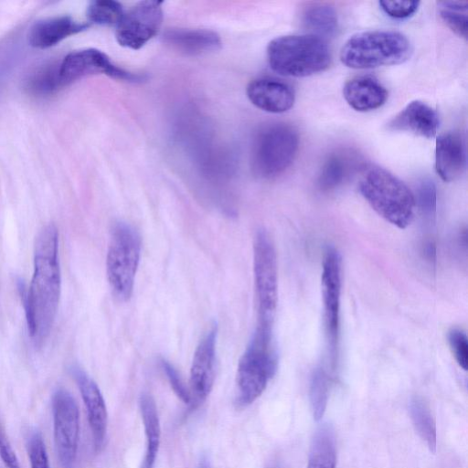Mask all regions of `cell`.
I'll return each mask as SVG.
<instances>
[{
    "instance_id": "obj_1",
    "label": "cell",
    "mask_w": 468,
    "mask_h": 468,
    "mask_svg": "<svg viewBox=\"0 0 468 468\" xmlns=\"http://www.w3.org/2000/svg\"><path fill=\"white\" fill-rule=\"evenodd\" d=\"M60 292L58 233L55 225L48 224L36 239L33 275L24 299L28 332L37 346H40L51 331Z\"/></svg>"
},
{
    "instance_id": "obj_2",
    "label": "cell",
    "mask_w": 468,
    "mask_h": 468,
    "mask_svg": "<svg viewBox=\"0 0 468 468\" xmlns=\"http://www.w3.org/2000/svg\"><path fill=\"white\" fill-rule=\"evenodd\" d=\"M272 325L259 323L242 354L236 374V404L244 408L253 403L265 390L278 367Z\"/></svg>"
},
{
    "instance_id": "obj_3",
    "label": "cell",
    "mask_w": 468,
    "mask_h": 468,
    "mask_svg": "<svg viewBox=\"0 0 468 468\" xmlns=\"http://www.w3.org/2000/svg\"><path fill=\"white\" fill-rule=\"evenodd\" d=\"M359 191L370 207L389 223L405 229L412 222L415 197L389 171L375 165L367 167L360 178Z\"/></svg>"
},
{
    "instance_id": "obj_4",
    "label": "cell",
    "mask_w": 468,
    "mask_h": 468,
    "mask_svg": "<svg viewBox=\"0 0 468 468\" xmlns=\"http://www.w3.org/2000/svg\"><path fill=\"white\" fill-rule=\"evenodd\" d=\"M271 69L288 77H307L325 70L331 63L326 42L311 34L286 35L272 39L267 47Z\"/></svg>"
},
{
    "instance_id": "obj_5",
    "label": "cell",
    "mask_w": 468,
    "mask_h": 468,
    "mask_svg": "<svg viewBox=\"0 0 468 468\" xmlns=\"http://www.w3.org/2000/svg\"><path fill=\"white\" fill-rule=\"evenodd\" d=\"M411 53L405 35L393 30H370L350 37L340 50V59L352 69H372L399 64Z\"/></svg>"
},
{
    "instance_id": "obj_6",
    "label": "cell",
    "mask_w": 468,
    "mask_h": 468,
    "mask_svg": "<svg viewBox=\"0 0 468 468\" xmlns=\"http://www.w3.org/2000/svg\"><path fill=\"white\" fill-rule=\"evenodd\" d=\"M141 249V237L133 227L122 221L113 224L106 256V275L112 292L119 301L126 302L133 294Z\"/></svg>"
},
{
    "instance_id": "obj_7",
    "label": "cell",
    "mask_w": 468,
    "mask_h": 468,
    "mask_svg": "<svg viewBox=\"0 0 468 468\" xmlns=\"http://www.w3.org/2000/svg\"><path fill=\"white\" fill-rule=\"evenodd\" d=\"M299 147L297 131L284 122H272L255 134L250 162L253 172L263 178L282 174L292 163Z\"/></svg>"
},
{
    "instance_id": "obj_8",
    "label": "cell",
    "mask_w": 468,
    "mask_h": 468,
    "mask_svg": "<svg viewBox=\"0 0 468 468\" xmlns=\"http://www.w3.org/2000/svg\"><path fill=\"white\" fill-rule=\"evenodd\" d=\"M253 272L258 322L273 324L278 303V267L273 242L264 229H259L254 236Z\"/></svg>"
},
{
    "instance_id": "obj_9",
    "label": "cell",
    "mask_w": 468,
    "mask_h": 468,
    "mask_svg": "<svg viewBox=\"0 0 468 468\" xmlns=\"http://www.w3.org/2000/svg\"><path fill=\"white\" fill-rule=\"evenodd\" d=\"M341 281V255L335 248L328 247L323 260L321 286L324 326L332 371L335 369L337 360Z\"/></svg>"
},
{
    "instance_id": "obj_10",
    "label": "cell",
    "mask_w": 468,
    "mask_h": 468,
    "mask_svg": "<svg viewBox=\"0 0 468 468\" xmlns=\"http://www.w3.org/2000/svg\"><path fill=\"white\" fill-rule=\"evenodd\" d=\"M53 437L55 450L64 468L75 462L80 438V411L75 399L58 388L52 396Z\"/></svg>"
},
{
    "instance_id": "obj_11",
    "label": "cell",
    "mask_w": 468,
    "mask_h": 468,
    "mask_svg": "<svg viewBox=\"0 0 468 468\" xmlns=\"http://www.w3.org/2000/svg\"><path fill=\"white\" fill-rule=\"evenodd\" d=\"M58 73L63 87L95 74H104L129 82L144 80V76L117 67L105 53L96 48H84L69 53L59 62Z\"/></svg>"
},
{
    "instance_id": "obj_12",
    "label": "cell",
    "mask_w": 468,
    "mask_h": 468,
    "mask_svg": "<svg viewBox=\"0 0 468 468\" xmlns=\"http://www.w3.org/2000/svg\"><path fill=\"white\" fill-rule=\"evenodd\" d=\"M163 2L141 1L123 12L115 37L119 45L139 49L159 31L163 21Z\"/></svg>"
},
{
    "instance_id": "obj_13",
    "label": "cell",
    "mask_w": 468,
    "mask_h": 468,
    "mask_svg": "<svg viewBox=\"0 0 468 468\" xmlns=\"http://www.w3.org/2000/svg\"><path fill=\"white\" fill-rule=\"evenodd\" d=\"M217 335L218 326L213 324L195 350L189 378L192 408L205 401L212 390L216 376Z\"/></svg>"
},
{
    "instance_id": "obj_14",
    "label": "cell",
    "mask_w": 468,
    "mask_h": 468,
    "mask_svg": "<svg viewBox=\"0 0 468 468\" xmlns=\"http://www.w3.org/2000/svg\"><path fill=\"white\" fill-rule=\"evenodd\" d=\"M70 373L80 390L92 435L94 449L100 452L107 433L108 414L102 394L96 382L80 367L74 366Z\"/></svg>"
},
{
    "instance_id": "obj_15",
    "label": "cell",
    "mask_w": 468,
    "mask_h": 468,
    "mask_svg": "<svg viewBox=\"0 0 468 468\" xmlns=\"http://www.w3.org/2000/svg\"><path fill=\"white\" fill-rule=\"evenodd\" d=\"M466 168V144L460 132H447L436 139L435 170L445 182L459 179Z\"/></svg>"
},
{
    "instance_id": "obj_16",
    "label": "cell",
    "mask_w": 468,
    "mask_h": 468,
    "mask_svg": "<svg viewBox=\"0 0 468 468\" xmlns=\"http://www.w3.org/2000/svg\"><path fill=\"white\" fill-rule=\"evenodd\" d=\"M247 96L257 108L271 113L287 112L295 101L292 87L272 78H259L251 80L247 87Z\"/></svg>"
},
{
    "instance_id": "obj_17",
    "label": "cell",
    "mask_w": 468,
    "mask_h": 468,
    "mask_svg": "<svg viewBox=\"0 0 468 468\" xmlns=\"http://www.w3.org/2000/svg\"><path fill=\"white\" fill-rule=\"evenodd\" d=\"M88 27L87 23L77 21L69 16L43 18L30 27L27 36V43L35 48H49Z\"/></svg>"
},
{
    "instance_id": "obj_18",
    "label": "cell",
    "mask_w": 468,
    "mask_h": 468,
    "mask_svg": "<svg viewBox=\"0 0 468 468\" xmlns=\"http://www.w3.org/2000/svg\"><path fill=\"white\" fill-rule=\"evenodd\" d=\"M439 116L427 103L412 101L388 123L391 131L407 132L416 136L431 139L436 135Z\"/></svg>"
},
{
    "instance_id": "obj_19",
    "label": "cell",
    "mask_w": 468,
    "mask_h": 468,
    "mask_svg": "<svg viewBox=\"0 0 468 468\" xmlns=\"http://www.w3.org/2000/svg\"><path fill=\"white\" fill-rule=\"evenodd\" d=\"M162 38L173 49L188 56L215 51L221 47L219 36L208 29L170 28Z\"/></svg>"
},
{
    "instance_id": "obj_20",
    "label": "cell",
    "mask_w": 468,
    "mask_h": 468,
    "mask_svg": "<svg viewBox=\"0 0 468 468\" xmlns=\"http://www.w3.org/2000/svg\"><path fill=\"white\" fill-rule=\"evenodd\" d=\"M343 96L354 110L369 112L385 103L388 91L375 78L360 76L346 82L343 88Z\"/></svg>"
},
{
    "instance_id": "obj_21",
    "label": "cell",
    "mask_w": 468,
    "mask_h": 468,
    "mask_svg": "<svg viewBox=\"0 0 468 468\" xmlns=\"http://www.w3.org/2000/svg\"><path fill=\"white\" fill-rule=\"evenodd\" d=\"M358 159L349 150H336L328 154L318 176V186L323 191L334 190L347 180L357 168Z\"/></svg>"
},
{
    "instance_id": "obj_22",
    "label": "cell",
    "mask_w": 468,
    "mask_h": 468,
    "mask_svg": "<svg viewBox=\"0 0 468 468\" xmlns=\"http://www.w3.org/2000/svg\"><path fill=\"white\" fill-rule=\"evenodd\" d=\"M139 408L146 438V450L141 468H154L161 440L157 408L154 399L148 393L140 396Z\"/></svg>"
},
{
    "instance_id": "obj_23",
    "label": "cell",
    "mask_w": 468,
    "mask_h": 468,
    "mask_svg": "<svg viewBox=\"0 0 468 468\" xmlns=\"http://www.w3.org/2000/svg\"><path fill=\"white\" fill-rule=\"evenodd\" d=\"M336 448L333 428L320 426L314 432L309 451L307 468H335Z\"/></svg>"
},
{
    "instance_id": "obj_24",
    "label": "cell",
    "mask_w": 468,
    "mask_h": 468,
    "mask_svg": "<svg viewBox=\"0 0 468 468\" xmlns=\"http://www.w3.org/2000/svg\"><path fill=\"white\" fill-rule=\"evenodd\" d=\"M303 23L311 35L324 40L325 37H333L338 26L337 15L334 7L320 3L310 4L303 9Z\"/></svg>"
},
{
    "instance_id": "obj_25",
    "label": "cell",
    "mask_w": 468,
    "mask_h": 468,
    "mask_svg": "<svg viewBox=\"0 0 468 468\" xmlns=\"http://www.w3.org/2000/svg\"><path fill=\"white\" fill-rule=\"evenodd\" d=\"M409 412L415 431L431 452L437 448V430L430 407L420 397H413L409 404Z\"/></svg>"
},
{
    "instance_id": "obj_26",
    "label": "cell",
    "mask_w": 468,
    "mask_h": 468,
    "mask_svg": "<svg viewBox=\"0 0 468 468\" xmlns=\"http://www.w3.org/2000/svg\"><path fill=\"white\" fill-rule=\"evenodd\" d=\"M59 63H46L34 69L26 80V89L34 95L46 96L62 88Z\"/></svg>"
},
{
    "instance_id": "obj_27",
    "label": "cell",
    "mask_w": 468,
    "mask_h": 468,
    "mask_svg": "<svg viewBox=\"0 0 468 468\" xmlns=\"http://www.w3.org/2000/svg\"><path fill=\"white\" fill-rule=\"evenodd\" d=\"M332 376L324 367H317L312 373L309 386V399L314 419L320 420L326 410Z\"/></svg>"
},
{
    "instance_id": "obj_28",
    "label": "cell",
    "mask_w": 468,
    "mask_h": 468,
    "mask_svg": "<svg viewBox=\"0 0 468 468\" xmlns=\"http://www.w3.org/2000/svg\"><path fill=\"white\" fill-rule=\"evenodd\" d=\"M441 18L456 35L467 38L468 3L463 1H441L438 2Z\"/></svg>"
},
{
    "instance_id": "obj_29",
    "label": "cell",
    "mask_w": 468,
    "mask_h": 468,
    "mask_svg": "<svg viewBox=\"0 0 468 468\" xmlns=\"http://www.w3.org/2000/svg\"><path fill=\"white\" fill-rule=\"evenodd\" d=\"M122 14V5L113 0L91 1L87 7L89 20L97 25L117 26Z\"/></svg>"
},
{
    "instance_id": "obj_30",
    "label": "cell",
    "mask_w": 468,
    "mask_h": 468,
    "mask_svg": "<svg viewBox=\"0 0 468 468\" xmlns=\"http://www.w3.org/2000/svg\"><path fill=\"white\" fill-rule=\"evenodd\" d=\"M417 206L422 216L432 221L435 218L437 207V195L436 187L432 181L424 179L422 180L417 190Z\"/></svg>"
},
{
    "instance_id": "obj_31",
    "label": "cell",
    "mask_w": 468,
    "mask_h": 468,
    "mask_svg": "<svg viewBox=\"0 0 468 468\" xmlns=\"http://www.w3.org/2000/svg\"><path fill=\"white\" fill-rule=\"evenodd\" d=\"M27 451L31 468H50L47 449L40 432L33 431L27 441Z\"/></svg>"
},
{
    "instance_id": "obj_32",
    "label": "cell",
    "mask_w": 468,
    "mask_h": 468,
    "mask_svg": "<svg viewBox=\"0 0 468 468\" xmlns=\"http://www.w3.org/2000/svg\"><path fill=\"white\" fill-rule=\"evenodd\" d=\"M448 342L458 365L463 369L468 367V342L465 333L459 328L448 332Z\"/></svg>"
},
{
    "instance_id": "obj_33",
    "label": "cell",
    "mask_w": 468,
    "mask_h": 468,
    "mask_svg": "<svg viewBox=\"0 0 468 468\" xmlns=\"http://www.w3.org/2000/svg\"><path fill=\"white\" fill-rule=\"evenodd\" d=\"M379 6L388 16L404 19L411 16L419 8V1H379Z\"/></svg>"
},
{
    "instance_id": "obj_34",
    "label": "cell",
    "mask_w": 468,
    "mask_h": 468,
    "mask_svg": "<svg viewBox=\"0 0 468 468\" xmlns=\"http://www.w3.org/2000/svg\"><path fill=\"white\" fill-rule=\"evenodd\" d=\"M161 365L168 382L176 395L188 406L192 405L190 390L185 386L176 369L166 360L162 359Z\"/></svg>"
},
{
    "instance_id": "obj_35",
    "label": "cell",
    "mask_w": 468,
    "mask_h": 468,
    "mask_svg": "<svg viewBox=\"0 0 468 468\" xmlns=\"http://www.w3.org/2000/svg\"><path fill=\"white\" fill-rule=\"evenodd\" d=\"M0 458L6 468H20L18 459L0 424Z\"/></svg>"
},
{
    "instance_id": "obj_36",
    "label": "cell",
    "mask_w": 468,
    "mask_h": 468,
    "mask_svg": "<svg viewBox=\"0 0 468 468\" xmlns=\"http://www.w3.org/2000/svg\"><path fill=\"white\" fill-rule=\"evenodd\" d=\"M424 254L426 259L431 263H435L436 261V246L435 243L431 240L426 242L424 247Z\"/></svg>"
},
{
    "instance_id": "obj_37",
    "label": "cell",
    "mask_w": 468,
    "mask_h": 468,
    "mask_svg": "<svg viewBox=\"0 0 468 468\" xmlns=\"http://www.w3.org/2000/svg\"><path fill=\"white\" fill-rule=\"evenodd\" d=\"M197 468H212L209 461L206 457H202Z\"/></svg>"
}]
</instances>
